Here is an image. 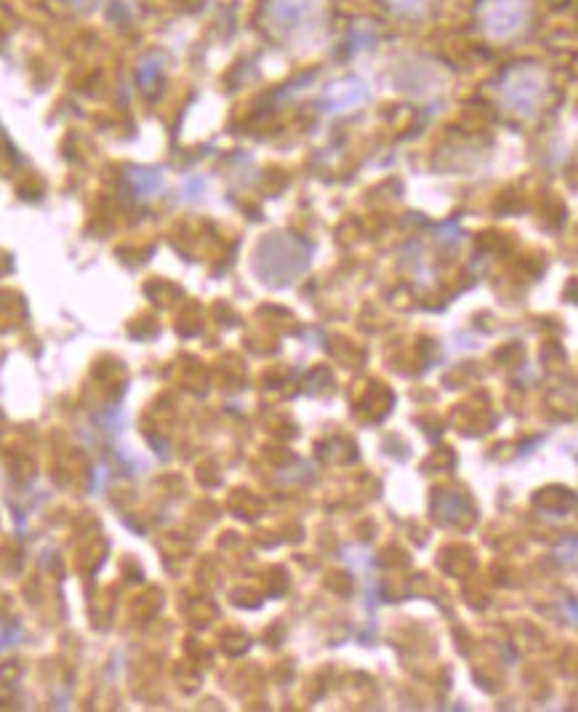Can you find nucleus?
I'll use <instances>...</instances> for the list:
<instances>
[{
	"instance_id": "obj_2",
	"label": "nucleus",
	"mask_w": 578,
	"mask_h": 712,
	"mask_svg": "<svg viewBox=\"0 0 578 712\" xmlns=\"http://www.w3.org/2000/svg\"><path fill=\"white\" fill-rule=\"evenodd\" d=\"M496 91L509 110L531 115L542 108L546 93H549V75L538 62H514L512 67L501 73Z\"/></svg>"
},
{
	"instance_id": "obj_6",
	"label": "nucleus",
	"mask_w": 578,
	"mask_h": 712,
	"mask_svg": "<svg viewBox=\"0 0 578 712\" xmlns=\"http://www.w3.org/2000/svg\"><path fill=\"white\" fill-rule=\"evenodd\" d=\"M160 78H163V62H160V56L158 54L144 56V59L140 62V67H136V80H140L142 89L144 91L155 89V86L160 84Z\"/></svg>"
},
{
	"instance_id": "obj_4",
	"label": "nucleus",
	"mask_w": 578,
	"mask_h": 712,
	"mask_svg": "<svg viewBox=\"0 0 578 712\" xmlns=\"http://www.w3.org/2000/svg\"><path fill=\"white\" fill-rule=\"evenodd\" d=\"M366 99L368 86L363 84L360 78H342L333 80L329 89L323 91L320 104H323L325 112H349L360 108V104H366Z\"/></svg>"
},
{
	"instance_id": "obj_7",
	"label": "nucleus",
	"mask_w": 578,
	"mask_h": 712,
	"mask_svg": "<svg viewBox=\"0 0 578 712\" xmlns=\"http://www.w3.org/2000/svg\"><path fill=\"white\" fill-rule=\"evenodd\" d=\"M62 3H67V9L73 11H91L97 0H62Z\"/></svg>"
},
{
	"instance_id": "obj_1",
	"label": "nucleus",
	"mask_w": 578,
	"mask_h": 712,
	"mask_svg": "<svg viewBox=\"0 0 578 712\" xmlns=\"http://www.w3.org/2000/svg\"><path fill=\"white\" fill-rule=\"evenodd\" d=\"M331 0H267L262 9L264 35L282 48L318 46L329 33Z\"/></svg>"
},
{
	"instance_id": "obj_3",
	"label": "nucleus",
	"mask_w": 578,
	"mask_h": 712,
	"mask_svg": "<svg viewBox=\"0 0 578 712\" xmlns=\"http://www.w3.org/2000/svg\"><path fill=\"white\" fill-rule=\"evenodd\" d=\"M531 0H477V30L486 41L509 43L520 37L531 24Z\"/></svg>"
},
{
	"instance_id": "obj_5",
	"label": "nucleus",
	"mask_w": 578,
	"mask_h": 712,
	"mask_svg": "<svg viewBox=\"0 0 578 712\" xmlns=\"http://www.w3.org/2000/svg\"><path fill=\"white\" fill-rule=\"evenodd\" d=\"M385 3L392 14L403 19H421L435 9L437 0H385Z\"/></svg>"
}]
</instances>
